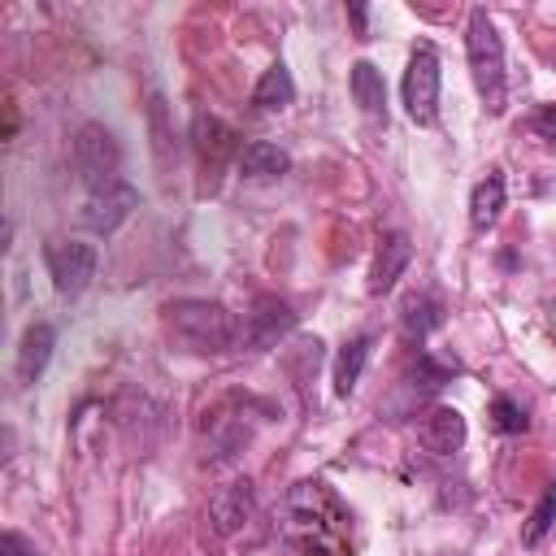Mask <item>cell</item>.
I'll return each mask as SVG.
<instances>
[{
    "mask_svg": "<svg viewBox=\"0 0 556 556\" xmlns=\"http://www.w3.org/2000/svg\"><path fill=\"white\" fill-rule=\"evenodd\" d=\"M348 508L321 478H304L282 495L278 556H352Z\"/></svg>",
    "mask_w": 556,
    "mask_h": 556,
    "instance_id": "cell-1",
    "label": "cell"
},
{
    "mask_svg": "<svg viewBox=\"0 0 556 556\" xmlns=\"http://www.w3.org/2000/svg\"><path fill=\"white\" fill-rule=\"evenodd\" d=\"M165 330L200 356H222L239 343L243 326L230 308H222L217 300H174L165 304Z\"/></svg>",
    "mask_w": 556,
    "mask_h": 556,
    "instance_id": "cell-2",
    "label": "cell"
},
{
    "mask_svg": "<svg viewBox=\"0 0 556 556\" xmlns=\"http://www.w3.org/2000/svg\"><path fill=\"white\" fill-rule=\"evenodd\" d=\"M465 48H469V70H473V87L482 96V104L491 113L504 109V43H500V30L495 22L486 17V9H473L469 13V30H465Z\"/></svg>",
    "mask_w": 556,
    "mask_h": 556,
    "instance_id": "cell-3",
    "label": "cell"
},
{
    "mask_svg": "<svg viewBox=\"0 0 556 556\" xmlns=\"http://www.w3.org/2000/svg\"><path fill=\"white\" fill-rule=\"evenodd\" d=\"M117 165H122V148H117L113 130H104L100 122H87L74 135V174L91 191H100V187L117 182Z\"/></svg>",
    "mask_w": 556,
    "mask_h": 556,
    "instance_id": "cell-4",
    "label": "cell"
},
{
    "mask_svg": "<svg viewBox=\"0 0 556 556\" xmlns=\"http://www.w3.org/2000/svg\"><path fill=\"white\" fill-rule=\"evenodd\" d=\"M43 261H48L52 287H56L61 295H78V291H87L91 278H96V265H100L96 248L83 243V239H52V243L43 248Z\"/></svg>",
    "mask_w": 556,
    "mask_h": 556,
    "instance_id": "cell-5",
    "label": "cell"
},
{
    "mask_svg": "<svg viewBox=\"0 0 556 556\" xmlns=\"http://www.w3.org/2000/svg\"><path fill=\"white\" fill-rule=\"evenodd\" d=\"M404 109L417 126H430L434 113H439V56L430 43H421L413 56H408V70H404Z\"/></svg>",
    "mask_w": 556,
    "mask_h": 556,
    "instance_id": "cell-6",
    "label": "cell"
},
{
    "mask_svg": "<svg viewBox=\"0 0 556 556\" xmlns=\"http://www.w3.org/2000/svg\"><path fill=\"white\" fill-rule=\"evenodd\" d=\"M139 204V191L130 187V182H109V187H100V191H91L87 195V204H83V213H78V222L87 226V230H96V235H113L126 217H130V208Z\"/></svg>",
    "mask_w": 556,
    "mask_h": 556,
    "instance_id": "cell-7",
    "label": "cell"
},
{
    "mask_svg": "<svg viewBox=\"0 0 556 556\" xmlns=\"http://www.w3.org/2000/svg\"><path fill=\"white\" fill-rule=\"evenodd\" d=\"M191 143H195V152H200V165H204V174H208V182H217V174H222V165L235 156L239 161V135L222 122V117H213V113H200L195 122H191Z\"/></svg>",
    "mask_w": 556,
    "mask_h": 556,
    "instance_id": "cell-8",
    "label": "cell"
},
{
    "mask_svg": "<svg viewBox=\"0 0 556 556\" xmlns=\"http://www.w3.org/2000/svg\"><path fill=\"white\" fill-rule=\"evenodd\" d=\"M252 508H256V495H252V482L239 478V482H226L213 500H208V521L217 534H235L252 521Z\"/></svg>",
    "mask_w": 556,
    "mask_h": 556,
    "instance_id": "cell-9",
    "label": "cell"
},
{
    "mask_svg": "<svg viewBox=\"0 0 556 556\" xmlns=\"http://www.w3.org/2000/svg\"><path fill=\"white\" fill-rule=\"evenodd\" d=\"M417 439H421L426 452H434V456H452V452L465 447V417H460L456 408L439 404V408H430V413L417 421Z\"/></svg>",
    "mask_w": 556,
    "mask_h": 556,
    "instance_id": "cell-10",
    "label": "cell"
},
{
    "mask_svg": "<svg viewBox=\"0 0 556 556\" xmlns=\"http://www.w3.org/2000/svg\"><path fill=\"white\" fill-rule=\"evenodd\" d=\"M408 256H413L408 235H400V230L382 235L378 239V252H374V269H369V291L374 295H387L400 282V274L408 269Z\"/></svg>",
    "mask_w": 556,
    "mask_h": 556,
    "instance_id": "cell-11",
    "label": "cell"
},
{
    "mask_svg": "<svg viewBox=\"0 0 556 556\" xmlns=\"http://www.w3.org/2000/svg\"><path fill=\"white\" fill-rule=\"evenodd\" d=\"M52 348H56V330L48 321H35V326L22 330V343H17V382L22 387L39 382V374L52 361Z\"/></svg>",
    "mask_w": 556,
    "mask_h": 556,
    "instance_id": "cell-12",
    "label": "cell"
},
{
    "mask_svg": "<svg viewBox=\"0 0 556 556\" xmlns=\"http://www.w3.org/2000/svg\"><path fill=\"white\" fill-rule=\"evenodd\" d=\"M287 169H291V156H287L278 143L252 139V143H243V152H239V174H243V178H252V182L282 178Z\"/></svg>",
    "mask_w": 556,
    "mask_h": 556,
    "instance_id": "cell-13",
    "label": "cell"
},
{
    "mask_svg": "<svg viewBox=\"0 0 556 556\" xmlns=\"http://www.w3.org/2000/svg\"><path fill=\"white\" fill-rule=\"evenodd\" d=\"M291 308L282 304V300H256V308L243 317V339L248 343H256V348H265V343H274L282 330H291Z\"/></svg>",
    "mask_w": 556,
    "mask_h": 556,
    "instance_id": "cell-14",
    "label": "cell"
},
{
    "mask_svg": "<svg viewBox=\"0 0 556 556\" xmlns=\"http://www.w3.org/2000/svg\"><path fill=\"white\" fill-rule=\"evenodd\" d=\"M500 213H504V174L491 169V174L473 187V195H469V226H473V230H486V226L500 222Z\"/></svg>",
    "mask_w": 556,
    "mask_h": 556,
    "instance_id": "cell-15",
    "label": "cell"
},
{
    "mask_svg": "<svg viewBox=\"0 0 556 556\" xmlns=\"http://www.w3.org/2000/svg\"><path fill=\"white\" fill-rule=\"evenodd\" d=\"M291 100H295V83H291V70L278 61V65H269V70L261 74V83L252 87V104H256L261 113H282Z\"/></svg>",
    "mask_w": 556,
    "mask_h": 556,
    "instance_id": "cell-16",
    "label": "cell"
},
{
    "mask_svg": "<svg viewBox=\"0 0 556 556\" xmlns=\"http://www.w3.org/2000/svg\"><path fill=\"white\" fill-rule=\"evenodd\" d=\"M352 100L361 104V113L387 122V87H382V74L369 61H356L352 65Z\"/></svg>",
    "mask_w": 556,
    "mask_h": 556,
    "instance_id": "cell-17",
    "label": "cell"
},
{
    "mask_svg": "<svg viewBox=\"0 0 556 556\" xmlns=\"http://www.w3.org/2000/svg\"><path fill=\"white\" fill-rule=\"evenodd\" d=\"M365 361H369V334H356L339 348L334 356V395H352L361 374H365Z\"/></svg>",
    "mask_w": 556,
    "mask_h": 556,
    "instance_id": "cell-18",
    "label": "cell"
},
{
    "mask_svg": "<svg viewBox=\"0 0 556 556\" xmlns=\"http://www.w3.org/2000/svg\"><path fill=\"white\" fill-rule=\"evenodd\" d=\"M430 326H439V300L434 295H408L404 300V330H408V339H421Z\"/></svg>",
    "mask_w": 556,
    "mask_h": 556,
    "instance_id": "cell-19",
    "label": "cell"
},
{
    "mask_svg": "<svg viewBox=\"0 0 556 556\" xmlns=\"http://www.w3.org/2000/svg\"><path fill=\"white\" fill-rule=\"evenodd\" d=\"M552 521H556V482L552 486H543V500L534 504V513H530V521H526V530H521V539L534 547V543H543V534L552 530Z\"/></svg>",
    "mask_w": 556,
    "mask_h": 556,
    "instance_id": "cell-20",
    "label": "cell"
},
{
    "mask_svg": "<svg viewBox=\"0 0 556 556\" xmlns=\"http://www.w3.org/2000/svg\"><path fill=\"white\" fill-rule=\"evenodd\" d=\"M491 426H495L500 434H521V430H526V413H521L508 395H495V400H491Z\"/></svg>",
    "mask_w": 556,
    "mask_h": 556,
    "instance_id": "cell-21",
    "label": "cell"
},
{
    "mask_svg": "<svg viewBox=\"0 0 556 556\" xmlns=\"http://www.w3.org/2000/svg\"><path fill=\"white\" fill-rule=\"evenodd\" d=\"M530 130H534L543 143H556V104H543V109L530 117Z\"/></svg>",
    "mask_w": 556,
    "mask_h": 556,
    "instance_id": "cell-22",
    "label": "cell"
},
{
    "mask_svg": "<svg viewBox=\"0 0 556 556\" xmlns=\"http://www.w3.org/2000/svg\"><path fill=\"white\" fill-rule=\"evenodd\" d=\"M0 556H35V547H30L17 530H4V534H0Z\"/></svg>",
    "mask_w": 556,
    "mask_h": 556,
    "instance_id": "cell-23",
    "label": "cell"
},
{
    "mask_svg": "<svg viewBox=\"0 0 556 556\" xmlns=\"http://www.w3.org/2000/svg\"><path fill=\"white\" fill-rule=\"evenodd\" d=\"M348 17L356 22V30L365 35V22H369V13H365V4H348Z\"/></svg>",
    "mask_w": 556,
    "mask_h": 556,
    "instance_id": "cell-24",
    "label": "cell"
},
{
    "mask_svg": "<svg viewBox=\"0 0 556 556\" xmlns=\"http://www.w3.org/2000/svg\"><path fill=\"white\" fill-rule=\"evenodd\" d=\"M547 330H552V339H556V300L547 304Z\"/></svg>",
    "mask_w": 556,
    "mask_h": 556,
    "instance_id": "cell-25",
    "label": "cell"
}]
</instances>
